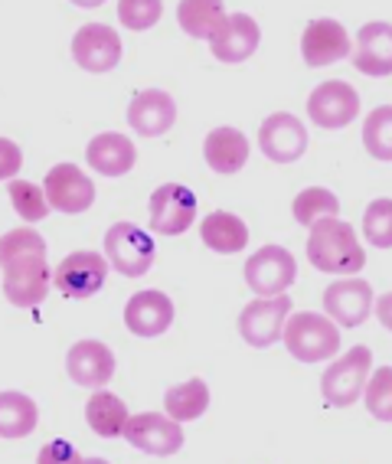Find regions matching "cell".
<instances>
[{"label": "cell", "mask_w": 392, "mask_h": 464, "mask_svg": "<svg viewBox=\"0 0 392 464\" xmlns=\"http://www.w3.org/2000/svg\"><path fill=\"white\" fill-rule=\"evenodd\" d=\"M4 295L14 307H36L50 291L53 275L46 268V242L33 229H14L0 239Z\"/></svg>", "instance_id": "obj_1"}, {"label": "cell", "mask_w": 392, "mask_h": 464, "mask_svg": "<svg viewBox=\"0 0 392 464\" xmlns=\"http://www.w3.org/2000/svg\"><path fill=\"white\" fill-rule=\"evenodd\" d=\"M308 258L314 268L330 275H357L367 266V252L353 236V226L340 223V219H324L311 229Z\"/></svg>", "instance_id": "obj_2"}, {"label": "cell", "mask_w": 392, "mask_h": 464, "mask_svg": "<svg viewBox=\"0 0 392 464\" xmlns=\"http://www.w3.org/2000/svg\"><path fill=\"white\" fill-rule=\"evenodd\" d=\"M284 347L294 360L301 363H318V360H330L340 350V331L334 321H327L324 314H301L288 317L284 324Z\"/></svg>", "instance_id": "obj_3"}, {"label": "cell", "mask_w": 392, "mask_h": 464, "mask_svg": "<svg viewBox=\"0 0 392 464\" xmlns=\"http://www.w3.org/2000/svg\"><path fill=\"white\" fill-rule=\"evenodd\" d=\"M369 363H373V353L367 347H353L334 366H327L324 380H320V392H324L327 402L337 409L353 406L359 392H363V386H367Z\"/></svg>", "instance_id": "obj_4"}, {"label": "cell", "mask_w": 392, "mask_h": 464, "mask_svg": "<svg viewBox=\"0 0 392 464\" xmlns=\"http://www.w3.org/2000/svg\"><path fill=\"white\" fill-rule=\"evenodd\" d=\"M105 256L128 278H141L154 266V239L134 223H115L105 236Z\"/></svg>", "instance_id": "obj_5"}, {"label": "cell", "mask_w": 392, "mask_h": 464, "mask_svg": "<svg viewBox=\"0 0 392 464\" xmlns=\"http://www.w3.org/2000/svg\"><path fill=\"white\" fill-rule=\"evenodd\" d=\"M294 275H298V266H294L292 252L282 246H265L245 262V282L262 298L284 295L294 285Z\"/></svg>", "instance_id": "obj_6"}, {"label": "cell", "mask_w": 392, "mask_h": 464, "mask_svg": "<svg viewBox=\"0 0 392 464\" xmlns=\"http://www.w3.org/2000/svg\"><path fill=\"white\" fill-rule=\"evenodd\" d=\"M196 219V197L184 183H164L150 197V229L160 236H180Z\"/></svg>", "instance_id": "obj_7"}, {"label": "cell", "mask_w": 392, "mask_h": 464, "mask_svg": "<svg viewBox=\"0 0 392 464\" xmlns=\"http://www.w3.org/2000/svg\"><path fill=\"white\" fill-rule=\"evenodd\" d=\"M288 311H292V301L284 298V295L249 301V307L239 314V334L252 347H272L278 337H284Z\"/></svg>", "instance_id": "obj_8"}, {"label": "cell", "mask_w": 392, "mask_h": 464, "mask_svg": "<svg viewBox=\"0 0 392 464\" xmlns=\"http://www.w3.org/2000/svg\"><path fill=\"white\" fill-rule=\"evenodd\" d=\"M105 275H109V266H105L101 256H95V252H72V256H66L56 266L53 285L66 298H89V295L101 291Z\"/></svg>", "instance_id": "obj_9"}, {"label": "cell", "mask_w": 392, "mask_h": 464, "mask_svg": "<svg viewBox=\"0 0 392 464\" xmlns=\"http://www.w3.org/2000/svg\"><path fill=\"white\" fill-rule=\"evenodd\" d=\"M125 439L131 441L134 448H141L148 455L167 458L174 451H180L184 445V431H180V422H174L170 415H158V412H141L128 419Z\"/></svg>", "instance_id": "obj_10"}, {"label": "cell", "mask_w": 392, "mask_h": 464, "mask_svg": "<svg viewBox=\"0 0 392 464\" xmlns=\"http://www.w3.org/2000/svg\"><path fill=\"white\" fill-rule=\"evenodd\" d=\"M72 59L85 72H111L121 59V40L111 26L105 24H85L72 36Z\"/></svg>", "instance_id": "obj_11"}, {"label": "cell", "mask_w": 392, "mask_h": 464, "mask_svg": "<svg viewBox=\"0 0 392 464\" xmlns=\"http://www.w3.org/2000/svg\"><path fill=\"white\" fill-rule=\"evenodd\" d=\"M359 111V95L353 85L347 82H324L318 85V89L311 92V99H308V115L314 125L320 128H343V125H350L353 118H357Z\"/></svg>", "instance_id": "obj_12"}, {"label": "cell", "mask_w": 392, "mask_h": 464, "mask_svg": "<svg viewBox=\"0 0 392 464\" xmlns=\"http://www.w3.org/2000/svg\"><path fill=\"white\" fill-rule=\"evenodd\" d=\"M46 199L50 207L59 209V213H85V209L95 203V187L92 180L79 170L75 164H56L46 174Z\"/></svg>", "instance_id": "obj_13"}, {"label": "cell", "mask_w": 392, "mask_h": 464, "mask_svg": "<svg viewBox=\"0 0 392 464\" xmlns=\"http://www.w3.org/2000/svg\"><path fill=\"white\" fill-rule=\"evenodd\" d=\"M259 148L265 150L268 160L275 164H292L304 154L308 148V131L298 118L288 115V111H278V115L265 118V125L259 131Z\"/></svg>", "instance_id": "obj_14"}, {"label": "cell", "mask_w": 392, "mask_h": 464, "mask_svg": "<svg viewBox=\"0 0 392 464\" xmlns=\"http://www.w3.org/2000/svg\"><path fill=\"white\" fill-rule=\"evenodd\" d=\"M324 307L327 314L334 317L343 327H359L373 311V288L359 278H347V282H334L324 291Z\"/></svg>", "instance_id": "obj_15"}, {"label": "cell", "mask_w": 392, "mask_h": 464, "mask_svg": "<svg viewBox=\"0 0 392 464\" xmlns=\"http://www.w3.org/2000/svg\"><path fill=\"white\" fill-rule=\"evenodd\" d=\"M66 370L79 386L85 390H99L111 380L115 373V353H111L105 343L99 340H79L72 350H69Z\"/></svg>", "instance_id": "obj_16"}, {"label": "cell", "mask_w": 392, "mask_h": 464, "mask_svg": "<svg viewBox=\"0 0 392 464\" xmlns=\"http://www.w3.org/2000/svg\"><path fill=\"white\" fill-rule=\"evenodd\" d=\"M301 53L308 66H330L337 59L350 56V36L337 20H311L301 40Z\"/></svg>", "instance_id": "obj_17"}, {"label": "cell", "mask_w": 392, "mask_h": 464, "mask_svg": "<svg viewBox=\"0 0 392 464\" xmlns=\"http://www.w3.org/2000/svg\"><path fill=\"white\" fill-rule=\"evenodd\" d=\"M177 121V105L167 92L160 89H144L134 95L131 108H128V125L144 138H158V134L170 131Z\"/></svg>", "instance_id": "obj_18"}, {"label": "cell", "mask_w": 392, "mask_h": 464, "mask_svg": "<svg viewBox=\"0 0 392 464\" xmlns=\"http://www.w3.org/2000/svg\"><path fill=\"white\" fill-rule=\"evenodd\" d=\"M174 321V304L164 291H138L125 307L128 331L138 337H158Z\"/></svg>", "instance_id": "obj_19"}, {"label": "cell", "mask_w": 392, "mask_h": 464, "mask_svg": "<svg viewBox=\"0 0 392 464\" xmlns=\"http://www.w3.org/2000/svg\"><path fill=\"white\" fill-rule=\"evenodd\" d=\"M353 66L367 75H389L392 72V24H367L357 34L353 46Z\"/></svg>", "instance_id": "obj_20"}, {"label": "cell", "mask_w": 392, "mask_h": 464, "mask_svg": "<svg viewBox=\"0 0 392 464\" xmlns=\"http://www.w3.org/2000/svg\"><path fill=\"white\" fill-rule=\"evenodd\" d=\"M209 46L219 63H243L259 50V24L249 14H233L223 24V30L209 40Z\"/></svg>", "instance_id": "obj_21"}, {"label": "cell", "mask_w": 392, "mask_h": 464, "mask_svg": "<svg viewBox=\"0 0 392 464\" xmlns=\"http://www.w3.org/2000/svg\"><path fill=\"white\" fill-rule=\"evenodd\" d=\"M85 158H89L92 170H99L101 177H121L134 167V158H138V154H134V144L128 141L125 134L105 131L89 141Z\"/></svg>", "instance_id": "obj_22"}, {"label": "cell", "mask_w": 392, "mask_h": 464, "mask_svg": "<svg viewBox=\"0 0 392 464\" xmlns=\"http://www.w3.org/2000/svg\"><path fill=\"white\" fill-rule=\"evenodd\" d=\"M203 154H206V164L216 174H239L245 167V160H249V141L235 128H216V131L206 134Z\"/></svg>", "instance_id": "obj_23"}, {"label": "cell", "mask_w": 392, "mask_h": 464, "mask_svg": "<svg viewBox=\"0 0 392 464\" xmlns=\"http://www.w3.org/2000/svg\"><path fill=\"white\" fill-rule=\"evenodd\" d=\"M200 236L209 249L223 252V256H229V252H243L245 242H249V229H245L243 219L233 213H223V209H219V213H209L206 219H203Z\"/></svg>", "instance_id": "obj_24"}, {"label": "cell", "mask_w": 392, "mask_h": 464, "mask_svg": "<svg viewBox=\"0 0 392 464\" xmlns=\"http://www.w3.org/2000/svg\"><path fill=\"white\" fill-rule=\"evenodd\" d=\"M177 20L196 40H213L229 17H225L223 4H213V0H186V4L177 7Z\"/></svg>", "instance_id": "obj_25"}, {"label": "cell", "mask_w": 392, "mask_h": 464, "mask_svg": "<svg viewBox=\"0 0 392 464\" xmlns=\"http://www.w3.org/2000/svg\"><path fill=\"white\" fill-rule=\"evenodd\" d=\"M85 422L92 425V431H99L101 439H118L128 429V409L111 392H95L85 406Z\"/></svg>", "instance_id": "obj_26"}, {"label": "cell", "mask_w": 392, "mask_h": 464, "mask_svg": "<svg viewBox=\"0 0 392 464\" xmlns=\"http://www.w3.org/2000/svg\"><path fill=\"white\" fill-rule=\"evenodd\" d=\"M36 429V402L24 392H4L0 396V435L10 441L24 439Z\"/></svg>", "instance_id": "obj_27"}, {"label": "cell", "mask_w": 392, "mask_h": 464, "mask_svg": "<svg viewBox=\"0 0 392 464\" xmlns=\"http://www.w3.org/2000/svg\"><path fill=\"white\" fill-rule=\"evenodd\" d=\"M209 406V390L203 380H190L184 386H170L164 392V409L174 422H193V419H200Z\"/></svg>", "instance_id": "obj_28"}, {"label": "cell", "mask_w": 392, "mask_h": 464, "mask_svg": "<svg viewBox=\"0 0 392 464\" xmlns=\"http://www.w3.org/2000/svg\"><path fill=\"white\" fill-rule=\"evenodd\" d=\"M337 213H340V203H337V197L330 190H324V187H311V190H301L298 197H294V219H298L301 226H314L324 223V219H337Z\"/></svg>", "instance_id": "obj_29"}, {"label": "cell", "mask_w": 392, "mask_h": 464, "mask_svg": "<svg viewBox=\"0 0 392 464\" xmlns=\"http://www.w3.org/2000/svg\"><path fill=\"white\" fill-rule=\"evenodd\" d=\"M363 144L376 160H392V105L369 111L363 125Z\"/></svg>", "instance_id": "obj_30"}, {"label": "cell", "mask_w": 392, "mask_h": 464, "mask_svg": "<svg viewBox=\"0 0 392 464\" xmlns=\"http://www.w3.org/2000/svg\"><path fill=\"white\" fill-rule=\"evenodd\" d=\"M7 193H10L14 209L24 216L26 223H40V219H46V213L53 209L50 199H46V190H40V187L30 180H14L7 187Z\"/></svg>", "instance_id": "obj_31"}, {"label": "cell", "mask_w": 392, "mask_h": 464, "mask_svg": "<svg viewBox=\"0 0 392 464\" xmlns=\"http://www.w3.org/2000/svg\"><path fill=\"white\" fill-rule=\"evenodd\" d=\"M363 236L376 249H392V199H373L363 216Z\"/></svg>", "instance_id": "obj_32"}, {"label": "cell", "mask_w": 392, "mask_h": 464, "mask_svg": "<svg viewBox=\"0 0 392 464\" xmlns=\"http://www.w3.org/2000/svg\"><path fill=\"white\" fill-rule=\"evenodd\" d=\"M367 409L379 422H392V366H379L367 382Z\"/></svg>", "instance_id": "obj_33"}, {"label": "cell", "mask_w": 392, "mask_h": 464, "mask_svg": "<svg viewBox=\"0 0 392 464\" xmlns=\"http://www.w3.org/2000/svg\"><path fill=\"white\" fill-rule=\"evenodd\" d=\"M118 17L128 30H148V26L158 24L160 17V4L158 0H121L118 4Z\"/></svg>", "instance_id": "obj_34"}, {"label": "cell", "mask_w": 392, "mask_h": 464, "mask_svg": "<svg viewBox=\"0 0 392 464\" xmlns=\"http://www.w3.org/2000/svg\"><path fill=\"white\" fill-rule=\"evenodd\" d=\"M36 464H82V455H79L69 441H50V445L40 451Z\"/></svg>", "instance_id": "obj_35"}, {"label": "cell", "mask_w": 392, "mask_h": 464, "mask_svg": "<svg viewBox=\"0 0 392 464\" xmlns=\"http://www.w3.org/2000/svg\"><path fill=\"white\" fill-rule=\"evenodd\" d=\"M376 314H379V324L392 331V291L379 298V304H376Z\"/></svg>", "instance_id": "obj_36"}, {"label": "cell", "mask_w": 392, "mask_h": 464, "mask_svg": "<svg viewBox=\"0 0 392 464\" xmlns=\"http://www.w3.org/2000/svg\"><path fill=\"white\" fill-rule=\"evenodd\" d=\"M82 464H109L105 458H82Z\"/></svg>", "instance_id": "obj_37"}]
</instances>
